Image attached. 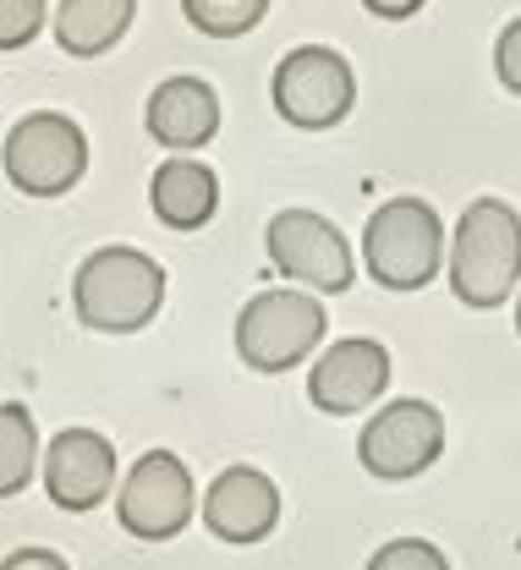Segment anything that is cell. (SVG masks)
I'll return each instance as SVG.
<instances>
[{
    "label": "cell",
    "mask_w": 521,
    "mask_h": 570,
    "mask_svg": "<svg viewBox=\"0 0 521 570\" xmlns=\"http://www.w3.org/2000/svg\"><path fill=\"white\" fill-rule=\"evenodd\" d=\"M450 291L466 307H500L521 285V214L500 198H478L455 219L450 236Z\"/></svg>",
    "instance_id": "cell-1"
},
{
    "label": "cell",
    "mask_w": 521,
    "mask_h": 570,
    "mask_svg": "<svg viewBox=\"0 0 521 570\" xmlns=\"http://www.w3.org/2000/svg\"><path fill=\"white\" fill-rule=\"evenodd\" d=\"M165 302V269L138 247H99L77 264L72 275V307L82 330L99 335H138L154 324Z\"/></svg>",
    "instance_id": "cell-2"
},
{
    "label": "cell",
    "mask_w": 521,
    "mask_h": 570,
    "mask_svg": "<svg viewBox=\"0 0 521 570\" xmlns=\"http://www.w3.org/2000/svg\"><path fill=\"white\" fill-rule=\"evenodd\" d=\"M445 225L423 198H390L363 225V264L384 291H423L440 275Z\"/></svg>",
    "instance_id": "cell-3"
},
{
    "label": "cell",
    "mask_w": 521,
    "mask_h": 570,
    "mask_svg": "<svg viewBox=\"0 0 521 570\" xmlns=\"http://www.w3.org/2000/svg\"><path fill=\"white\" fill-rule=\"evenodd\" d=\"M330 313L307 291H258L236 313V356L253 373H292L307 352H318Z\"/></svg>",
    "instance_id": "cell-4"
},
{
    "label": "cell",
    "mask_w": 521,
    "mask_h": 570,
    "mask_svg": "<svg viewBox=\"0 0 521 570\" xmlns=\"http://www.w3.org/2000/svg\"><path fill=\"white\" fill-rule=\"evenodd\" d=\"M6 181L28 198H61L88 176V132L61 110L22 116L0 142Z\"/></svg>",
    "instance_id": "cell-5"
},
{
    "label": "cell",
    "mask_w": 521,
    "mask_h": 570,
    "mask_svg": "<svg viewBox=\"0 0 521 570\" xmlns=\"http://www.w3.org/2000/svg\"><path fill=\"white\" fill-rule=\"evenodd\" d=\"M269 99L281 110V121H292L302 132H330L352 116L357 105V71L341 50L324 45H302L292 50L275 77H269Z\"/></svg>",
    "instance_id": "cell-6"
},
{
    "label": "cell",
    "mask_w": 521,
    "mask_h": 570,
    "mask_svg": "<svg viewBox=\"0 0 521 570\" xmlns=\"http://www.w3.org/2000/svg\"><path fill=\"white\" fill-rule=\"evenodd\" d=\"M264 253L269 264L286 275V281L307 285V291H324V296H341L357 281V264H352V242L313 209H281L264 225Z\"/></svg>",
    "instance_id": "cell-7"
},
{
    "label": "cell",
    "mask_w": 521,
    "mask_h": 570,
    "mask_svg": "<svg viewBox=\"0 0 521 570\" xmlns=\"http://www.w3.org/2000/svg\"><path fill=\"white\" fill-rule=\"evenodd\" d=\"M440 450H445V417L429 401H390L357 433L363 472L384 478V483H406V478L429 472L440 461Z\"/></svg>",
    "instance_id": "cell-8"
},
{
    "label": "cell",
    "mask_w": 521,
    "mask_h": 570,
    "mask_svg": "<svg viewBox=\"0 0 521 570\" xmlns=\"http://www.w3.org/2000/svg\"><path fill=\"white\" fill-rule=\"evenodd\" d=\"M116 515L144 543H165V538L187 532V521H193V472H187V461L176 450L138 455L121 494H116Z\"/></svg>",
    "instance_id": "cell-9"
},
{
    "label": "cell",
    "mask_w": 521,
    "mask_h": 570,
    "mask_svg": "<svg viewBox=\"0 0 521 570\" xmlns=\"http://www.w3.org/2000/svg\"><path fill=\"white\" fill-rule=\"evenodd\" d=\"M116 489V444L94 428H61L45 444V494L67 515H88Z\"/></svg>",
    "instance_id": "cell-10"
},
{
    "label": "cell",
    "mask_w": 521,
    "mask_h": 570,
    "mask_svg": "<svg viewBox=\"0 0 521 570\" xmlns=\"http://www.w3.org/2000/svg\"><path fill=\"white\" fill-rule=\"evenodd\" d=\"M384 390H390V352H384V341H368V335L335 341L307 373V401L324 417H352V412L373 406Z\"/></svg>",
    "instance_id": "cell-11"
},
{
    "label": "cell",
    "mask_w": 521,
    "mask_h": 570,
    "mask_svg": "<svg viewBox=\"0 0 521 570\" xmlns=\"http://www.w3.org/2000/svg\"><path fill=\"white\" fill-rule=\"evenodd\" d=\"M281 521V489L258 472V466H225L204 494V527L220 543H264Z\"/></svg>",
    "instance_id": "cell-12"
},
{
    "label": "cell",
    "mask_w": 521,
    "mask_h": 570,
    "mask_svg": "<svg viewBox=\"0 0 521 570\" xmlns=\"http://www.w3.org/2000/svg\"><path fill=\"white\" fill-rule=\"evenodd\" d=\"M144 127L159 148L193 154V148L215 142V132H220V94L204 77H165L149 94Z\"/></svg>",
    "instance_id": "cell-13"
},
{
    "label": "cell",
    "mask_w": 521,
    "mask_h": 570,
    "mask_svg": "<svg viewBox=\"0 0 521 570\" xmlns=\"http://www.w3.org/2000/svg\"><path fill=\"white\" fill-rule=\"evenodd\" d=\"M149 204L159 214V225L170 230H204L215 209H220V176L204 165V159H187V154H170L149 181Z\"/></svg>",
    "instance_id": "cell-14"
},
{
    "label": "cell",
    "mask_w": 521,
    "mask_h": 570,
    "mask_svg": "<svg viewBox=\"0 0 521 570\" xmlns=\"http://www.w3.org/2000/svg\"><path fill=\"white\" fill-rule=\"evenodd\" d=\"M132 17H138V0H61L56 17H50V33L67 56L94 61V56H105L127 39Z\"/></svg>",
    "instance_id": "cell-15"
},
{
    "label": "cell",
    "mask_w": 521,
    "mask_h": 570,
    "mask_svg": "<svg viewBox=\"0 0 521 570\" xmlns=\"http://www.w3.org/2000/svg\"><path fill=\"white\" fill-rule=\"evenodd\" d=\"M39 472V428L22 401H0V499L22 494Z\"/></svg>",
    "instance_id": "cell-16"
},
{
    "label": "cell",
    "mask_w": 521,
    "mask_h": 570,
    "mask_svg": "<svg viewBox=\"0 0 521 570\" xmlns=\"http://www.w3.org/2000/svg\"><path fill=\"white\" fill-rule=\"evenodd\" d=\"M269 0H181V17L209 39H242L264 22Z\"/></svg>",
    "instance_id": "cell-17"
},
{
    "label": "cell",
    "mask_w": 521,
    "mask_h": 570,
    "mask_svg": "<svg viewBox=\"0 0 521 570\" xmlns=\"http://www.w3.org/2000/svg\"><path fill=\"white\" fill-rule=\"evenodd\" d=\"M45 33V0H0V50H28Z\"/></svg>",
    "instance_id": "cell-18"
},
{
    "label": "cell",
    "mask_w": 521,
    "mask_h": 570,
    "mask_svg": "<svg viewBox=\"0 0 521 570\" xmlns=\"http://www.w3.org/2000/svg\"><path fill=\"white\" fill-rule=\"evenodd\" d=\"M368 570H450V560L429 538H395L368 560Z\"/></svg>",
    "instance_id": "cell-19"
},
{
    "label": "cell",
    "mask_w": 521,
    "mask_h": 570,
    "mask_svg": "<svg viewBox=\"0 0 521 570\" xmlns=\"http://www.w3.org/2000/svg\"><path fill=\"white\" fill-rule=\"evenodd\" d=\"M494 71H500V82L521 99V17L494 39Z\"/></svg>",
    "instance_id": "cell-20"
},
{
    "label": "cell",
    "mask_w": 521,
    "mask_h": 570,
    "mask_svg": "<svg viewBox=\"0 0 521 570\" xmlns=\"http://www.w3.org/2000/svg\"><path fill=\"white\" fill-rule=\"evenodd\" d=\"M0 570H72L56 549H11L6 560H0Z\"/></svg>",
    "instance_id": "cell-21"
},
{
    "label": "cell",
    "mask_w": 521,
    "mask_h": 570,
    "mask_svg": "<svg viewBox=\"0 0 521 570\" xmlns=\"http://www.w3.org/2000/svg\"><path fill=\"white\" fill-rule=\"evenodd\" d=\"M373 17H384V22H406V17H417L429 0H363Z\"/></svg>",
    "instance_id": "cell-22"
},
{
    "label": "cell",
    "mask_w": 521,
    "mask_h": 570,
    "mask_svg": "<svg viewBox=\"0 0 521 570\" xmlns=\"http://www.w3.org/2000/svg\"><path fill=\"white\" fill-rule=\"evenodd\" d=\"M517 335H521V296H517Z\"/></svg>",
    "instance_id": "cell-23"
}]
</instances>
